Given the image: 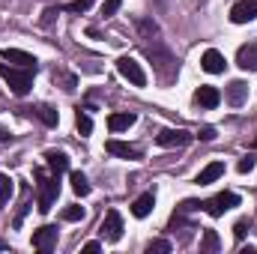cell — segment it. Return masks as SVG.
<instances>
[{
	"label": "cell",
	"instance_id": "6da1fadb",
	"mask_svg": "<svg viewBox=\"0 0 257 254\" xmlns=\"http://www.w3.org/2000/svg\"><path fill=\"white\" fill-rule=\"evenodd\" d=\"M135 27H138V36H141L144 54L150 57V63H153V69H156V75H159L162 81H174V78H177V66L180 63H177L174 51L168 48V42L162 39L159 24H156L153 18H138Z\"/></svg>",
	"mask_w": 257,
	"mask_h": 254
},
{
	"label": "cell",
	"instance_id": "7a4b0ae2",
	"mask_svg": "<svg viewBox=\"0 0 257 254\" xmlns=\"http://www.w3.org/2000/svg\"><path fill=\"white\" fill-rule=\"evenodd\" d=\"M33 75L36 69H21V66H6V60H0V78L9 84V90L15 96H27L33 87Z\"/></svg>",
	"mask_w": 257,
	"mask_h": 254
},
{
	"label": "cell",
	"instance_id": "3957f363",
	"mask_svg": "<svg viewBox=\"0 0 257 254\" xmlns=\"http://www.w3.org/2000/svg\"><path fill=\"white\" fill-rule=\"evenodd\" d=\"M33 177L39 180V212H51L57 194H60V180L57 177H45V171H33Z\"/></svg>",
	"mask_w": 257,
	"mask_h": 254
},
{
	"label": "cell",
	"instance_id": "277c9868",
	"mask_svg": "<svg viewBox=\"0 0 257 254\" xmlns=\"http://www.w3.org/2000/svg\"><path fill=\"white\" fill-rule=\"evenodd\" d=\"M117 72L126 78L132 87H147V72H144V66L138 63L135 57H128V54H123L120 60H117Z\"/></svg>",
	"mask_w": 257,
	"mask_h": 254
},
{
	"label": "cell",
	"instance_id": "5b68a950",
	"mask_svg": "<svg viewBox=\"0 0 257 254\" xmlns=\"http://www.w3.org/2000/svg\"><path fill=\"white\" fill-rule=\"evenodd\" d=\"M233 206H239V194H233V191H218L215 197H209V200H203V209L212 215V218H221L227 209H233Z\"/></svg>",
	"mask_w": 257,
	"mask_h": 254
},
{
	"label": "cell",
	"instance_id": "8992f818",
	"mask_svg": "<svg viewBox=\"0 0 257 254\" xmlns=\"http://www.w3.org/2000/svg\"><path fill=\"white\" fill-rule=\"evenodd\" d=\"M99 233H102V239H108V242H120V239H123V215H120L117 209H108L105 218H102Z\"/></svg>",
	"mask_w": 257,
	"mask_h": 254
},
{
	"label": "cell",
	"instance_id": "52a82bcc",
	"mask_svg": "<svg viewBox=\"0 0 257 254\" xmlns=\"http://www.w3.org/2000/svg\"><path fill=\"white\" fill-rule=\"evenodd\" d=\"M192 132H186V129H165V132H159L156 135V144L159 147H186V144H192Z\"/></svg>",
	"mask_w": 257,
	"mask_h": 254
},
{
	"label": "cell",
	"instance_id": "ba28073f",
	"mask_svg": "<svg viewBox=\"0 0 257 254\" xmlns=\"http://www.w3.org/2000/svg\"><path fill=\"white\" fill-rule=\"evenodd\" d=\"M33 248L42 254L54 251V245H57V227L54 224H45V227H39V230H33Z\"/></svg>",
	"mask_w": 257,
	"mask_h": 254
},
{
	"label": "cell",
	"instance_id": "9c48e42d",
	"mask_svg": "<svg viewBox=\"0 0 257 254\" xmlns=\"http://www.w3.org/2000/svg\"><path fill=\"white\" fill-rule=\"evenodd\" d=\"M254 18H257V0H239V3H233V9H230V21L233 24H248Z\"/></svg>",
	"mask_w": 257,
	"mask_h": 254
},
{
	"label": "cell",
	"instance_id": "30bf717a",
	"mask_svg": "<svg viewBox=\"0 0 257 254\" xmlns=\"http://www.w3.org/2000/svg\"><path fill=\"white\" fill-rule=\"evenodd\" d=\"M0 60L15 63V66H21V69H36V63H39L33 54H27V51H21V48H3V51H0Z\"/></svg>",
	"mask_w": 257,
	"mask_h": 254
},
{
	"label": "cell",
	"instance_id": "8fae6325",
	"mask_svg": "<svg viewBox=\"0 0 257 254\" xmlns=\"http://www.w3.org/2000/svg\"><path fill=\"white\" fill-rule=\"evenodd\" d=\"M200 66H203V72H209V75H221V72H224V66H227V60H224V54H221V51L206 48V51L200 54Z\"/></svg>",
	"mask_w": 257,
	"mask_h": 254
},
{
	"label": "cell",
	"instance_id": "7c38bea8",
	"mask_svg": "<svg viewBox=\"0 0 257 254\" xmlns=\"http://www.w3.org/2000/svg\"><path fill=\"white\" fill-rule=\"evenodd\" d=\"M105 150H108L111 156H117V159H126V162H135V159H141V150H138V147H132V144H123V141H117V138H111V141L105 144Z\"/></svg>",
	"mask_w": 257,
	"mask_h": 254
},
{
	"label": "cell",
	"instance_id": "4fadbf2b",
	"mask_svg": "<svg viewBox=\"0 0 257 254\" xmlns=\"http://www.w3.org/2000/svg\"><path fill=\"white\" fill-rule=\"evenodd\" d=\"M236 66L245 69V72H257V42L239 45V51H236Z\"/></svg>",
	"mask_w": 257,
	"mask_h": 254
},
{
	"label": "cell",
	"instance_id": "5bb4252c",
	"mask_svg": "<svg viewBox=\"0 0 257 254\" xmlns=\"http://www.w3.org/2000/svg\"><path fill=\"white\" fill-rule=\"evenodd\" d=\"M224 99H227L233 108H239V105L248 99V84H245V81H230V84L224 87Z\"/></svg>",
	"mask_w": 257,
	"mask_h": 254
},
{
	"label": "cell",
	"instance_id": "9a60e30c",
	"mask_svg": "<svg viewBox=\"0 0 257 254\" xmlns=\"http://www.w3.org/2000/svg\"><path fill=\"white\" fill-rule=\"evenodd\" d=\"M194 102H197L200 108H218V102H221V93H218L215 87L203 84V87H197V90H194Z\"/></svg>",
	"mask_w": 257,
	"mask_h": 254
},
{
	"label": "cell",
	"instance_id": "2e32d148",
	"mask_svg": "<svg viewBox=\"0 0 257 254\" xmlns=\"http://www.w3.org/2000/svg\"><path fill=\"white\" fill-rule=\"evenodd\" d=\"M218 177H224V162H209V165L194 177V183H197V186H209V183H215Z\"/></svg>",
	"mask_w": 257,
	"mask_h": 254
},
{
	"label": "cell",
	"instance_id": "e0dca14e",
	"mask_svg": "<svg viewBox=\"0 0 257 254\" xmlns=\"http://www.w3.org/2000/svg\"><path fill=\"white\" fill-rule=\"evenodd\" d=\"M153 206H156V194H153V191H144V194L132 203V215H135V218H147V215L153 212Z\"/></svg>",
	"mask_w": 257,
	"mask_h": 254
},
{
	"label": "cell",
	"instance_id": "ac0fdd59",
	"mask_svg": "<svg viewBox=\"0 0 257 254\" xmlns=\"http://www.w3.org/2000/svg\"><path fill=\"white\" fill-rule=\"evenodd\" d=\"M45 162H48V168H51L54 177H60L63 171H69V156H66L63 150H48L45 153Z\"/></svg>",
	"mask_w": 257,
	"mask_h": 254
},
{
	"label": "cell",
	"instance_id": "d6986e66",
	"mask_svg": "<svg viewBox=\"0 0 257 254\" xmlns=\"http://www.w3.org/2000/svg\"><path fill=\"white\" fill-rule=\"evenodd\" d=\"M24 111H27V114H36V117H39L48 129H54L57 123H60V114H57L51 105H45V102H42V105H36V108H24Z\"/></svg>",
	"mask_w": 257,
	"mask_h": 254
},
{
	"label": "cell",
	"instance_id": "ffe728a7",
	"mask_svg": "<svg viewBox=\"0 0 257 254\" xmlns=\"http://www.w3.org/2000/svg\"><path fill=\"white\" fill-rule=\"evenodd\" d=\"M135 120H138L135 114H111L108 117V129L111 132H126V129L135 126Z\"/></svg>",
	"mask_w": 257,
	"mask_h": 254
},
{
	"label": "cell",
	"instance_id": "44dd1931",
	"mask_svg": "<svg viewBox=\"0 0 257 254\" xmlns=\"http://www.w3.org/2000/svg\"><path fill=\"white\" fill-rule=\"evenodd\" d=\"M69 183H72V191H75V194H81V197L90 194V180H87L81 171H72V174H69Z\"/></svg>",
	"mask_w": 257,
	"mask_h": 254
},
{
	"label": "cell",
	"instance_id": "7402d4cb",
	"mask_svg": "<svg viewBox=\"0 0 257 254\" xmlns=\"http://www.w3.org/2000/svg\"><path fill=\"white\" fill-rule=\"evenodd\" d=\"M218 248H221V239H218V233H215V230H203V236H200V251L215 254Z\"/></svg>",
	"mask_w": 257,
	"mask_h": 254
},
{
	"label": "cell",
	"instance_id": "603a6c76",
	"mask_svg": "<svg viewBox=\"0 0 257 254\" xmlns=\"http://www.w3.org/2000/svg\"><path fill=\"white\" fill-rule=\"evenodd\" d=\"M75 126H78V132H81V138H90V132H93V120H90V114H87L84 108L75 111Z\"/></svg>",
	"mask_w": 257,
	"mask_h": 254
},
{
	"label": "cell",
	"instance_id": "cb8c5ba5",
	"mask_svg": "<svg viewBox=\"0 0 257 254\" xmlns=\"http://www.w3.org/2000/svg\"><path fill=\"white\" fill-rule=\"evenodd\" d=\"M27 209H30V186L24 183V186H21V206H18V215H15V227H21V221H24Z\"/></svg>",
	"mask_w": 257,
	"mask_h": 254
},
{
	"label": "cell",
	"instance_id": "d4e9b609",
	"mask_svg": "<svg viewBox=\"0 0 257 254\" xmlns=\"http://www.w3.org/2000/svg\"><path fill=\"white\" fill-rule=\"evenodd\" d=\"M12 177L9 174H0V206H6L9 203V197H12Z\"/></svg>",
	"mask_w": 257,
	"mask_h": 254
},
{
	"label": "cell",
	"instance_id": "484cf974",
	"mask_svg": "<svg viewBox=\"0 0 257 254\" xmlns=\"http://www.w3.org/2000/svg\"><path fill=\"white\" fill-rule=\"evenodd\" d=\"M174 248L168 239H153V242H147V254H168Z\"/></svg>",
	"mask_w": 257,
	"mask_h": 254
},
{
	"label": "cell",
	"instance_id": "4316f807",
	"mask_svg": "<svg viewBox=\"0 0 257 254\" xmlns=\"http://www.w3.org/2000/svg\"><path fill=\"white\" fill-rule=\"evenodd\" d=\"M84 218V206H78V203H69L63 209V221H81Z\"/></svg>",
	"mask_w": 257,
	"mask_h": 254
},
{
	"label": "cell",
	"instance_id": "83f0119b",
	"mask_svg": "<svg viewBox=\"0 0 257 254\" xmlns=\"http://www.w3.org/2000/svg\"><path fill=\"white\" fill-rule=\"evenodd\" d=\"M54 81H63V90H75L78 87V78L75 75H66L60 69H54Z\"/></svg>",
	"mask_w": 257,
	"mask_h": 254
},
{
	"label": "cell",
	"instance_id": "f1b7e54d",
	"mask_svg": "<svg viewBox=\"0 0 257 254\" xmlns=\"http://www.w3.org/2000/svg\"><path fill=\"white\" fill-rule=\"evenodd\" d=\"M120 6H123V0H105L102 3V18H114L120 12Z\"/></svg>",
	"mask_w": 257,
	"mask_h": 254
},
{
	"label": "cell",
	"instance_id": "f546056e",
	"mask_svg": "<svg viewBox=\"0 0 257 254\" xmlns=\"http://www.w3.org/2000/svg\"><path fill=\"white\" fill-rule=\"evenodd\" d=\"M93 6V0H72V3H66V12H87Z\"/></svg>",
	"mask_w": 257,
	"mask_h": 254
},
{
	"label": "cell",
	"instance_id": "4dcf8cb0",
	"mask_svg": "<svg viewBox=\"0 0 257 254\" xmlns=\"http://www.w3.org/2000/svg\"><path fill=\"white\" fill-rule=\"evenodd\" d=\"M248 227H251V221H248V218H239V221L233 224V236H236V239H242V236L248 233Z\"/></svg>",
	"mask_w": 257,
	"mask_h": 254
},
{
	"label": "cell",
	"instance_id": "1f68e13d",
	"mask_svg": "<svg viewBox=\"0 0 257 254\" xmlns=\"http://www.w3.org/2000/svg\"><path fill=\"white\" fill-rule=\"evenodd\" d=\"M254 165H257V159H254V156H245V159H239L236 171H239V174H248V171H254Z\"/></svg>",
	"mask_w": 257,
	"mask_h": 254
},
{
	"label": "cell",
	"instance_id": "d6a6232c",
	"mask_svg": "<svg viewBox=\"0 0 257 254\" xmlns=\"http://www.w3.org/2000/svg\"><path fill=\"white\" fill-rule=\"evenodd\" d=\"M197 138H200V141H215V129H212V126H203L200 132H197Z\"/></svg>",
	"mask_w": 257,
	"mask_h": 254
},
{
	"label": "cell",
	"instance_id": "836d02e7",
	"mask_svg": "<svg viewBox=\"0 0 257 254\" xmlns=\"http://www.w3.org/2000/svg\"><path fill=\"white\" fill-rule=\"evenodd\" d=\"M57 15V9H45V15H42V24H51V18Z\"/></svg>",
	"mask_w": 257,
	"mask_h": 254
},
{
	"label": "cell",
	"instance_id": "e575fe53",
	"mask_svg": "<svg viewBox=\"0 0 257 254\" xmlns=\"http://www.w3.org/2000/svg\"><path fill=\"white\" fill-rule=\"evenodd\" d=\"M239 254H257V245H239Z\"/></svg>",
	"mask_w": 257,
	"mask_h": 254
},
{
	"label": "cell",
	"instance_id": "d590c367",
	"mask_svg": "<svg viewBox=\"0 0 257 254\" xmlns=\"http://www.w3.org/2000/svg\"><path fill=\"white\" fill-rule=\"evenodd\" d=\"M9 141H12V135L6 129H0V144H9Z\"/></svg>",
	"mask_w": 257,
	"mask_h": 254
},
{
	"label": "cell",
	"instance_id": "8d00e7d4",
	"mask_svg": "<svg viewBox=\"0 0 257 254\" xmlns=\"http://www.w3.org/2000/svg\"><path fill=\"white\" fill-rule=\"evenodd\" d=\"M99 248H102L99 242H87V245H84V251H90V254H93V251H99Z\"/></svg>",
	"mask_w": 257,
	"mask_h": 254
},
{
	"label": "cell",
	"instance_id": "74e56055",
	"mask_svg": "<svg viewBox=\"0 0 257 254\" xmlns=\"http://www.w3.org/2000/svg\"><path fill=\"white\" fill-rule=\"evenodd\" d=\"M156 3H159V9H168L171 6V0H156Z\"/></svg>",
	"mask_w": 257,
	"mask_h": 254
},
{
	"label": "cell",
	"instance_id": "f35d334b",
	"mask_svg": "<svg viewBox=\"0 0 257 254\" xmlns=\"http://www.w3.org/2000/svg\"><path fill=\"white\" fill-rule=\"evenodd\" d=\"M6 248H9V242H3V239H0V251H6Z\"/></svg>",
	"mask_w": 257,
	"mask_h": 254
},
{
	"label": "cell",
	"instance_id": "ab89813d",
	"mask_svg": "<svg viewBox=\"0 0 257 254\" xmlns=\"http://www.w3.org/2000/svg\"><path fill=\"white\" fill-rule=\"evenodd\" d=\"M251 147H254V150H257V135H254V141H251Z\"/></svg>",
	"mask_w": 257,
	"mask_h": 254
},
{
	"label": "cell",
	"instance_id": "60d3db41",
	"mask_svg": "<svg viewBox=\"0 0 257 254\" xmlns=\"http://www.w3.org/2000/svg\"><path fill=\"white\" fill-rule=\"evenodd\" d=\"M200 3H206V0H200Z\"/></svg>",
	"mask_w": 257,
	"mask_h": 254
}]
</instances>
